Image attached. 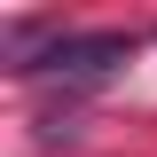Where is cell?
Segmentation results:
<instances>
[{
	"label": "cell",
	"mask_w": 157,
	"mask_h": 157,
	"mask_svg": "<svg viewBox=\"0 0 157 157\" xmlns=\"http://www.w3.org/2000/svg\"><path fill=\"white\" fill-rule=\"evenodd\" d=\"M126 63H134V39H126V32H63L32 78H63V86H102V78H118Z\"/></svg>",
	"instance_id": "obj_1"
}]
</instances>
